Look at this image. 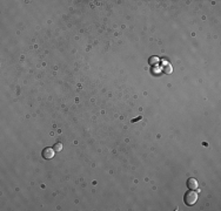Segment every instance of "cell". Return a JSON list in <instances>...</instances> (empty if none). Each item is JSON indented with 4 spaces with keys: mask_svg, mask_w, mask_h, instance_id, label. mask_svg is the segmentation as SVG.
Listing matches in <instances>:
<instances>
[{
    "mask_svg": "<svg viewBox=\"0 0 221 211\" xmlns=\"http://www.w3.org/2000/svg\"><path fill=\"white\" fill-rule=\"evenodd\" d=\"M185 203L187 204V205H193V204H195L196 203V201H198V194L194 191V190H190V191H188V192H186V195H185Z\"/></svg>",
    "mask_w": 221,
    "mask_h": 211,
    "instance_id": "1",
    "label": "cell"
},
{
    "mask_svg": "<svg viewBox=\"0 0 221 211\" xmlns=\"http://www.w3.org/2000/svg\"><path fill=\"white\" fill-rule=\"evenodd\" d=\"M187 185H188V188H190V190H195V189H198V186H199L198 181H196L195 178H190L188 182H187Z\"/></svg>",
    "mask_w": 221,
    "mask_h": 211,
    "instance_id": "3",
    "label": "cell"
},
{
    "mask_svg": "<svg viewBox=\"0 0 221 211\" xmlns=\"http://www.w3.org/2000/svg\"><path fill=\"white\" fill-rule=\"evenodd\" d=\"M54 150H55V151H59V150H61V144H60V143H58V144L55 145Z\"/></svg>",
    "mask_w": 221,
    "mask_h": 211,
    "instance_id": "4",
    "label": "cell"
},
{
    "mask_svg": "<svg viewBox=\"0 0 221 211\" xmlns=\"http://www.w3.org/2000/svg\"><path fill=\"white\" fill-rule=\"evenodd\" d=\"M54 154H55V150H54V149H52V148H46V149H44V151H42V157L50 160V158H52V157L54 156Z\"/></svg>",
    "mask_w": 221,
    "mask_h": 211,
    "instance_id": "2",
    "label": "cell"
}]
</instances>
